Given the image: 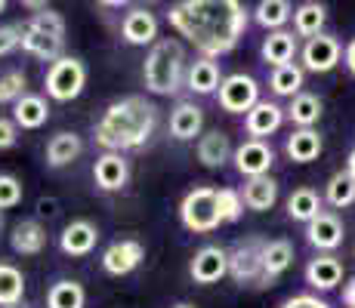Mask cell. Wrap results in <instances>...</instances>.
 Instances as JSON below:
<instances>
[{"instance_id":"cell-27","label":"cell","mask_w":355,"mask_h":308,"mask_svg":"<svg viewBox=\"0 0 355 308\" xmlns=\"http://www.w3.org/2000/svg\"><path fill=\"white\" fill-rule=\"evenodd\" d=\"M80 152H84V142H80L78 133H56L46 145V167H68V163L78 161Z\"/></svg>"},{"instance_id":"cell-32","label":"cell","mask_w":355,"mask_h":308,"mask_svg":"<svg viewBox=\"0 0 355 308\" xmlns=\"http://www.w3.org/2000/svg\"><path fill=\"white\" fill-rule=\"evenodd\" d=\"M288 118L297 123L300 129H312L318 123V118H322V99L312 96V93H300L297 99L291 102Z\"/></svg>"},{"instance_id":"cell-36","label":"cell","mask_w":355,"mask_h":308,"mask_svg":"<svg viewBox=\"0 0 355 308\" xmlns=\"http://www.w3.org/2000/svg\"><path fill=\"white\" fill-rule=\"evenodd\" d=\"M269 87L275 96H291V99H297L300 96V87H303V68L300 65H284V68H275L269 78Z\"/></svg>"},{"instance_id":"cell-5","label":"cell","mask_w":355,"mask_h":308,"mask_svg":"<svg viewBox=\"0 0 355 308\" xmlns=\"http://www.w3.org/2000/svg\"><path fill=\"white\" fill-rule=\"evenodd\" d=\"M87 84V68L80 59L62 56L59 62H53L50 71H46V96L56 102H71L84 93Z\"/></svg>"},{"instance_id":"cell-47","label":"cell","mask_w":355,"mask_h":308,"mask_svg":"<svg viewBox=\"0 0 355 308\" xmlns=\"http://www.w3.org/2000/svg\"><path fill=\"white\" fill-rule=\"evenodd\" d=\"M346 173H349L352 179H355V148L349 152V161H346Z\"/></svg>"},{"instance_id":"cell-31","label":"cell","mask_w":355,"mask_h":308,"mask_svg":"<svg viewBox=\"0 0 355 308\" xmlns=\"http://www.w3.org/2000/svg\"><path fill=\"white\" fill-rule=\"evenodd\" d=\"M87 293L78 280H56L46 293V308H84Z\"/></svg>"},{"instance_id":"cell-28","label":"cell","mask_w":355,"mask_h":308,"mask_svg":"<svg viewBox=\"0 0 355 308\" xmlns=\"http://www.w3.org/2000/svg\"><path fill=\"white\" fill-rule=\"evenodd\" d=\"M259 53H263L266 65L284 68V65H291L293 53H297V37L291 31H269V37L263 40V50Z\"/></svg>"},{"instance_id":"cell-7","label":"cell","mask_w":355,"mask_h":308,"mask_svg":"<svg viewBox=\"0 0 355 308\" xmlns=\"http://www.w3.org/2000/svg\"><path fill=\"white\" fill-rule=\"evenodd\" d=\"M259 102V87L250 74H229L220 87V105L229 114H244Z\"/></svg>"},{"instance_id":"cell-22","label":"cell","mask_w":355,"mask_h":308,"mask_svg":"<svg viewBox=\"0 0 355 308\" xmlns=\"http://www.w3.org/2000/svg\"><path fill=\"white\" fill-rule=\"evenodd\" d=\"M22 50L31 53L34 59L59 62L62 59V37H53L46 31H37L31 25H22Z\"/></svg>"},{"instance_id":"cell-21","label":"cell","mask_w":355,"mask_h":308,"mask_svg":"<svg viewBox=\"0 0 355 308\" xmlns=\"http://www.w3.org/2000/svg\"><path fill=\"white\" fill-rule=\"evenodd\" d=\"M186 84L189 90L198 93V96H210V93H220L223 80H220V65L214 59L201 56L189 65V74H186Z\"/></svg>"},{"instance_id":"cell-41","label":"cell","mask_w":355,"mask_h":308,"mask_svg":"<svg viewBox=\"0 0 355 308\" xmlns=\"http://www.w3.org/2000/svg\"><path fill=\"white\" fill-rule=\"evenodd\" d=\"M16 46H22V28L19 25H0V56L12 53Z\"/></svg>"},{"instance_id":"cell-4","label":"cell","mask_w":355,"mask_h":308,"mask_svg":"<svg viewBox=\"0 0 355 308\" xmlns=\"http://www.w3.org/2000/svg\"><path fill=\"white\" fill-rule=\"evenodd\" d=\"M180 219L189 231L195 235H207L216 231L223 225L220 219V203H216V191L214 188H192L180 203Z\"/></svg>"},{"instance_id":"cell-24","label":"cell","mask_w":355,"mask_h":308,"mask_svg":"<svg viewBox=\"0 0 355 308\" xmlns=\"http://www.w3.org/2000/svg\"><path fill=\"white\" fill-rule=\"evenodd\" d=\"M10 244H12V250L22 253V256H37L46 246V228L37 219H22V222L12 228Z\"/></svg>"},{"instance_id":"cell-18","label":"cell","mask_w":355,"mask_h":308,"mask_svg":"<svg viewBox=\"0 0 355 308\" xmlns=\"http://www.w3.org/2000/svg\"><path fill=\"white\" fill-rule=\"evenodd\" d=\"M282 123H284V111L275 102H257L248 111V118H244V129H248L254 139H263V136L275 133Z\"/></svg>"},{"instance_id":"cell-35","label":"cell","mask_w":355,"mask_h":308,"mask_svg":"<svg viewBox=\"0 0 355 308\" xmlns=\"http://www.w3.org/2000/svg\"><path fill=\"white\" fill-rule=\"evenodd\" d=\"M324 201L331 203V207L343 210L355 203V179L346 170H340V173H334L331 179H327V188H324Z\"/></svg>"},{"instance_id":"cell-25","label":"cell","mask_w":355,"mask_h":308,"mask_svg":"<svg viewBox=\"0 0 355 308\" xmlns=\"http://www.w3.org/2000/svg\"><path fill=\"white\" fill-rule=\"evenodd\" d=\"M322 136L318 129H293L284 142V152L293 163H312L318 154H322Z\"/></svg>"},{"instance_id":"cell-44","label":"cell","mask_w":355,"mask_h":308,"mask_svg":"<svg viewBox=\"0 0 355 308\" xmlns=\"http://www.w3.org/2000/svg\"><path fill=\"white\" fill-rule=\"evenodd\" d=\"M343 305L355 308V278L349 280V284H343Z\"/></svg>"},{"instance_id":"cell-9","label":"cell","mask_w":355,"mask_h":308,"mask_svg":"<svg viewBox=\"0 0 355 308\" xmlns=\"http://www.w3.org/2000/svg\"><path fill=\"white\" fill-rule=\"evenodd\" d=\"M343 46H340L337 37H331V34H318V37L306 40L303 46V65L309 68V71L315 74H327L334 71V68L340 65V56H343Z\"/></svg>"},{"instance_id":"cell-45","label":"cell","mask_w":355,"mask_h":308,"mask_svg":"<svg viewBox=\"0 0 355 308\" xmlns=\"http://www.w3.org/2000/svg\"><path fill=\"white\" fill-rule=\"evenodd\" d=\"M343 59H346V68H349V71L355 74V40H349V44H346Z\"/></svg>"},{"instance_id":"cell-14","label":"cell","mask_w":355,"mask_h":308,"mask_svg":"<svg viewBox=\"0 0 355 308\" xmlns=\"http://www.w3.org/2000/svg\"><path fill=\"white\" fill-rule=\"evenodd\" d=\"M121 37H124L130 46L155 44V37H158V19H155V12L146 10V6L130 10L124 16V25H121Z\"/></svg>"},{"instance_id":"cell-17","label":"cell","mask_w":355,"mask_h":308,"mask_svg":"<svg viewBox=\"0 0 355 308\" xmlns=\"http://www.w3.org/2000/svg\"><path fill=\"white\" fill-rule=\"evenodd\" d=\"M201 127H204V111L195 102H180L173 108V114H170V136L180 142H192L195 136H201Z\"/></svg>"},{"instance_id":"cell-1","label":"cell","mask_w":355,"mask_h":308,"mask_svg":"<svg viewBox=\"0 0 355 308\" xmlns=\"http://www.w3.org/2000/svg\"><path fill=\"white\" fill-rule=\"evenodd\" d=\"M167 19L207 59L235 50L248 31V10L238 0H182L167 12Z\"/></svg>"},{"instance_id":"cell-13","label":"cell","mask_w":355,"mask_h":308,"mask_svg":"<svg viewBox=\"0 0 355 308\" xmlns=\"http://www.w3.org/2000/svg\"><path fill=\"white\" fill-rule=\"evenodd\" d=\"M93 179L102 191H121L130 179V163L121 152H105L93 163Z\"/></svg>"},{"instance_id":"cell-34","label":"cell","mask_w":355,"mask_h":308,"mask_svg":"<svg viewBox=\"0 0 355 308\" xmlns=\"http://www.w3.org/2000/svg\"><path fill=\"white\" fill-rule=\"evenodd\" d=\"M25 296V275L10 262H0V308L16 305Z\"/></svg>"},{"instance_id":"cell-42","label":"cell","mask_w":355,"mask_h":308,"mask_svg":"<svg viewBox=\"0 0 355 308\" xmlns=\"http://www.w3.org/2000/svg\"><path fill=\"white\" fill-rule=\"evenodd\" d=\"M16 139H19L16 120L0 118V152H3V148H12V145H16Z\"/></svg>"},{"instance_id":"cell-16","label":"cell","mask_w":355,"mask_h":308,"mask_svg":"<svg viewBox=\"0 0 355 308\" xmlns=\"http://www.w3.org/2000/svg\"><path fill=\"white\" fill-rule=\"evenodd\" d=\"M343 280V262L337 256H315L309 265H306V284L318 293H327Z\"/></svg>"},{"instance_id":"cell-26","label":"cell","mask_w":355,"mask_h":308,"mask_svg":"<svg viewBox=\"0 0 355 308\" xmlns=\"http://www.w3.org/2000/svg\"><path fill=\"white\" fill-rule=\"evenodd\" d=\"M46 118H50V105H46L44 96H22V99L12 105V120H16V127L22 129H37L44 127Z\"/></svg>"},{"instance_id":"cell-33","label":"cell","mask_w":355,"mask_h":308,"mask_svg":"<svg viewBox=\"0 0 355 308\" xmlns=\"http://www.w3.org/2000/svg\"><path fill=\"white\" fill-rule=\"evenodd\" d=\"M293 16V6L288 0H259L257 10H254V19L257 25L263 28H272V31H282V25Z\"/></svg>"},{"instance_id":"cell-15","label":"cell","mask_w":355,"mask_h":308,"mask_svg":"<svg viewBox=\"0 0 355 308\" xmlns=\"http://www.w3.org/2000/svg\"><path fill=\"white\" fill-rule=\"evenodd\" d=\"M306 237H309V244L318 246V250H337V246L343 244V222H340V216L324 210V213H318L306 225Z\"/></svg>"},{"instance_id":"cell-10","label":"cell","mask_w":355,"mask_h":308,"mask_svg":"<svg viewBox=\"0 0 355 308\" xmlns=\"http://www.w3.org/2000/svg\"><path fill=\"white\" fill-rule=\"evenodd\" d=\"M189 271H192V280L195 284H216L220 278L229 275V250H223V246H201V250L195 253L192 265H189Z\"/></svg>"},{"instance_id":"cell-40","label":"cell","mask_w":355,"mask_h":308,"mask_svg":"<svg viewBox=\"0 0 355 308\" xmlns=\"http://www.w3.org/2000/svg\"><path fill=\"white\" fill-rule=\"evenodd\" d=\"M22 201V182L16 179V176L3 173L0 176V213L10 207H16V203Z\"/></svg>"},{"instance_id":"cell-2","label":"cell","mask_w":355,"mask_h":308,"mask_svg":"<svg viewBox=\"0 0 355 308\" xmlns=\"http://www.w3.org/2000/svg\"><path fill=\"white\" fill-rule=\"evenodd\" d=\"M158 108L146 96H127L105 108L102 120L96 123V142L105 152H127L142 148L155 133Z\"/></svg>"},{"instance_id":"cell-46","label":"cell","mask_w":355,"mask_h":308,"mask_svg":"<svg viewBox=\"0 0 355 308\" xmlns=\"http://www.w3.org/2000/svg\"><path fill=\"white\" fill-rule=\"evenodd\" d=\"M37 210H40L44 216H53V213H56V201H40Z\"/></svg>"},{"instance_id":"cell-6","label":"cell","mask_w":355,"mask_h":308,"mask_svg":"<svg viewBox=\"0 0 355 308\" xmlns=\"http://www.w3.org/2000/svg\"><path fill=\"white\" fill-rule=\"evenodd\" d=\"M263 237L250 235L241 237L235 246L229 250V275L238 280V284H263V253H266Z\"/></svg>"},{"instance_id":"cell-48","label":"cell","mask_w":355,"mask_h":308,"mask_svg":"<svg viewBox=\"0 0 355 308\" xmlns=\"http://www.w3.org/2000/svg\"><path fill=\"white\" fill-rule=\"evenodd\" d=\"M173 308H195V305H192V302H176Z\"/></svg>"},{"instance_id":"cell-30","label":"cell","mask_w":355,"mask_h":308,"mask_svg":"<svg viewBox=\"0 0 355 308\" xmlns=\"http://www.w3.org/2000/svg\"><path fill=\"white\" fill-rule=\"evenodd\" d=\"M318 213H324V210H322V197H318L312 188H297L288 197V216L293 219V222H306V225H309Z\"/></svg>"},{"instance_id":"cell-50","label":"cell","mask_w":355,"mask_h":308,"mask_svg":"<svg viewBox=\"0 0 355 308\" xmlns=\"http://www.w3.org/2000/svg\"><path fill=\"white\" fill-rule=\"evenodd\" d=\"M0 231H3V213H0Z\"/></svg>"},{"instance_id":"cell-37","label":"cell","mask_w":355,"mask_h":308,"mask_svg":"<svg viewBox=\"0 0 355 308\" xmlns=\"http://www.w3.org/2000/svg\"><path fill=\"white\" fill-rule=\"evenodd\" d=\"M25 90H28V78H25V71L3 74V78H0V105H6V102H12V105H16L22 96H28Z\"/></svg>"},{"instance_id":"cell-12","label":"cell","mask_w":355,"mask_h":308,"mask_svg":"<svg viewBox=\"0 0 355 308\" xmlns=\"http://www.w3.org/2000/svg\"><path fill=\"white\" fill-rule=\"evenodd\" d=\"M96 244H99V228L90 219H74L59 235V246H62L65 256H87V253H93Z\"/></svg>"},{"instance_id":"cell-11","label":"cell","mask_w":355,"mask_h":308,"mask_svg":"<svg viewBox=\"0 0 355 308\" xmlns=\"http://www.w3.org/2000/svg\"><path fill=\"white\" fill-rule=\"evenodd\" d=\"M142 259H146V246L139 241H133V237H127V241H114L112 246H105V253H102V269H105L108 275L121 278V275H130L133 269H139Z\"/></svg>"},{"instance_id":"cell-8","label":"cell","mask_w":355,"mask_h":308,"mask_svg":"<svg viewBox=\"0 0 355 308\" xmlns=\"http://www.w3.org/2000/svg\"><path fill=\"white\" fill-rule=\"evenodd\" d=\"M235 170L248 179H257V176H269V167L275 163V152H272L269 142L263 139H248L235 148Z\"/></svg>"},{"instance_id":"cell-49","label":"cell","mask_w":355,"mask_h":308,"mask_svg":"<svg viewBox=\"0 0 355 308\" xmlns=\"http://www.w3.org/2000/svg\"><path fill=\"white\" fill-rule=\"evenodd\" d=\"M3 308H28L25 302H16V305H3Z\"/></svg>"},{"instance_id":"cell-51","label":"cell","mask_w":355,"mask_h":308,"mask_svg":"<svg viewBox=\"0 0 355 308\" xmlns=\"http://www.w3.org/2000/svg\"><path fill=\"white\" fill-rule=\"evenodd\" d=\"M6 10V3H3V0H0V12H3Z\"/></svg>"},{"instance_id":"cell-38","label":"cell","mask_w":355,"mask_h":308,"mask_svg":"<svg viewBox=\"0 0 355 308\" xmlns=\"http://www.w3.org/2000/svg\"><path fill=\"white\" fill-rule=\"evenodd\" d=\"M216 203H220V219L223 222H238L244 213V197L235 188H220L216 191Z\"/></svg>"},{"instance_id":"cell-23","label":"cell","mask_w":355,"mask_h":308,"mask_svg":"<svg viewBox=\"0 0 355 308\" xmlns=\"http://www.w3.org/2000/svg\"><path fill=\"white\" fill-rule=\"evenodd\" d=\"M291 262H293V244L284 241V237L269 241L266 244V253H263V284L259 287H269L278 275H284V271L291 269Z\"/></svg>"},{"instance_id":"cell-43","label":"cell","mask_w":355,"mask_h":308,"mask_svg":"<svg viewBox=\"0 0 355 308\" xmlns=\"http://www.w3.org/2000/svg\"><path fill=\"white\" fill-rule=\"evenodd\" d=\"M282 308H331V305H327L324 299H318V296H293Z\"/></svg>"},{"instance_id":"cell-20","label":"cell","mask_w":355,"mask_h":308,"mask_svg":"<svg viewBox=\"0 0 355 308\" xmlns=\"http://www.w3.org/2000/svg\"><path fill=\"white\" fill-rule=\"evenodd\" d=\"M229 157H235V152H232V142L223 129H210L207 136L198 139V161L207 170H220Z\"/></svg>"},{"instance_id":"cell-19","label":"cell","mask_w":355,"mask_h":308,"mask_svg":"<svg viewBox=\"0 0 355 308\" xmlns=\"http://www.w3.org/2000/svg\"><path fill=\"white\" fill-rule=\"evenodd\" d=\"M244 207L254 210V213H266V210L275 207L278 201V182L272 176H257V179H248L241 188Z\"/></svg>"},{"instance_id":"cell-3","label":"cell","mask_w":355,"mask_h":308,"mask_svg":"<svg viewBox=\"0 0 355 308\" xmlns=\"http://www.w3.org/2000/svg\"><path fill=\"white\" fill-rule=\"evenodd\" d=\"M182 74H186V50L180 40H158L152 53L146 56L142 65V78H146V90L155 96H173L182 87Z\"/></svg>"},{"instance_id":"cell-39","label":"cell","mask_w":355,"mask_h":308,"mask_svg":"<svg viewBox=\"0 0 355 308\" xmlns=\"http://www.w3.org/2000/svg\"><path fill=\"white\" fill-rule=\"evenodd\" d=\"M28 25H31V28H37V31H46V34H53V37H62L65 40V19L59 16V12H53V10L34 12V16L28 19Z\"/></svg>"},{"instance_id":"cell-29","label":"cell","mask_w":355,"mask_h":308,"mask_svg":"<svg viewBox=\"0 0 355 308\" xmlns=\"http://www.w3.org/2000/svg\"><path fill=\"white\" fill-rule=\"evenodd\" d=\"M324 19H327V10L324 3H315V0H306V3H300L297 10H293V31L300 34V37H318L324 28Z\"/></svg>"}]
</instances>
